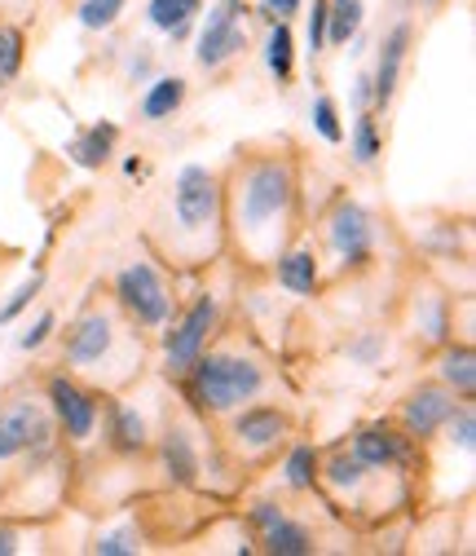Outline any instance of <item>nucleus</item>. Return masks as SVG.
<instances>
[{
    "mask_svg": "<svg viewBox=\"0 0 476 556\" xmlns=\"http://www.w3.org/2000/svg\"><path fill=\"white\" fill-rule=\"evenodd\" d=\"M115 147H119V124H115V119H98V124L76 128V137L66 142V155H72V164H76V168L98 173V168H106V164H111Z\"/></svg>",
    "mask_w": 476,
    "mask_h": 556,
    "instance_id": "412c9836",
    "label": "nucleus"
},
{
    "mask_svg": "<svg viewBox=\"0 0 476 556\" xmlns=\"http://www.w3.org/2000/svg\"><path fill=\"white\" fill-rule=\"evenodd\" d=\"M226 327V292H217L213 283L198 288L190 305H177L172 323L155 336L159 340V371L168 380H177L203 350H208V340Z\"/></svg>",
    "mask_w": 476,
    "mask_h": 556,
    "instance_id": "9d476101",
    "label": "nucleus"
},
{
    "mask_svg": "<svg viewBox=\"0 0 476 556\" xmlns=\"http://www.w3.org/2000/svg\"><path fill=\"white\" fill-rule=\"evenodd\" d=\"M23 543H27L23 526H14V521H0V556H18V552H23Z\"/></svg>",
    "mask_w": 476,
    "mask_h": 556,
    "instance_id": "58836bf2",
    "label": "nucleus"
},
{
    "mask_svg": "<svg viewBox=\"0 0 476 556\" xmlns=\"http://www.w3.org/2000/svg\"><path fill=\"white\" fill-rule=\"evenodd\" d=\"M49 410H53V420H57V433L72 442V446H89L98 433H102V389H93L89 380L72 376V371H53L44 376L40 384Z\"/></svg>",
    "mask_w": 476,
    "mask_h": 556,
    "instance_id": "f8f14e48",
    "label": "nucleus"
},
{
    "mask_svg": "<svg viewBox=\"0 0 476 556\" xmlns=\"http://www.w3.org/2000/svg\"><path fill=\"white\" fill-rule=\"evenodd\" d=\"M98 438L119 459H146L151 455V442H155L146 415L132 406V402H124L119 393H106L102 397V433Z\"/></svg>",
    "mask_w": 476,
    "mask_h": 556,
    "instance_id": "f3484780",
    "label": "nucleus"
},
{
    "mask_svg": "<svg viewBox=\"0 0 476 556\" xmlns=\"http://www.w3.org/2000/svg\"><path fill=\"white\" fill-rule=\"evenodd\" d=\"M172 384H177L190 415H198L203 425H221L226 415H234L239 406L274 393L279 389V367L256 336L221 327L208 340V350H203Z\"/></svg>",
    "mask_w": 476,
    "mask_h": 556,
    "instance_id": "f03ea898",
    "label": "nucleus"
},
{
    "mask_svg": "<svg viewBox=\"0 0 476 556\" xmlns=\"http://www.w3.org/2000/svg\"><path fill=\"white\" fill-rule=\"evenodd\" d=\"M292 438H296V415L283 402H269V397L247 402L221 420V451L234 464V472L274 464Z\"/></svg>",
    "mask_w": 476,
    "mask_h": 556,
    "instance_id": "6e6552de",
    "label": "nucleus"
},
{
    "mask_svg": "<svg viewBox=\"0 0 476 556\" xmlns=\"http://www.w3.org/2000/svg\"><path fill=\"white\" fill-rule=\"evenodd\" d=\"M221 213H226V256L239 269L260 274L274 256L300 239V160L287 142L239 147L230 168H221Z\"/></svg>",
    "mask_w": 476,
    "mask_h": 556,
    "instance_id": "f257e3e1",
    "label": "nucleus"
},
{
    "mask_svg": "<svg viewBox=\"0 0 476 556\" xmlns=\"http://www.w3.org/2000/svg\"><path fill=\"white\" fill-rule=\"evenodd\" d=\"M155 252L181 269H208L226 256V213H221V168L181 164L164 213L151 230Z\"/></svg>",
    "mask_w": 476,
    "mask_h": 556,
    "instance_id": "7ed1b4c3",
    "label": "nucleus"
},
{
    "mask_svg": "<svg viewBox=\"0 0 476 556\" xmlns=\"http://www.w3.org/2000/svg\"><path fill=\"white\" fill-rule=\"evenodd\" d=\"M247 0H217L208 5V18L198 27V45H194V62L203 72H226L230 62H239L247 53Z\"/></svg>",
    "mask_w": 476,
    "mask_h": 556,
    "instance_id": "ddd939ff",
    "label": "nucleus"
},
{
    "mask_svg": "<svg viewBox=\"0 0 476 556\" xmlns=\"http://www.w3.org/2000/svg\"><path fill=\"white\" fill-rule=\"evenodd\" d=\"M305 10V0H256V14L265 23H292Z\"/></svg>",
    "mask_w": 476,
    "mask_h": 556,
    "instance_id": "4c0bfd02",
    "label": "nucleus"
},
{
    "mask_svg": "<svg viewBox=\"0 0 476 556\" xmlns=\"http://www.w3.org/2000/svg\"><path fill=\"white\" fill-rule=\"evenodd\" d=\"M185 98H190V85H185L181 76H155V80L146 85L138 111H142L146 124H164V119H172V115L185 106Z\"/></svg>",
    "mask_w": 476,
    "mask_h": 556,
    "instance_id": "393cba45",
    "label": "nucleus"
},
{
    "mask_svg": "<svg viewBox=\"0 0 476 556\" xmlns=\"http://www.w3.org/2000/svg\"><path fill=\"white\" fill-rule=\"evenodd\" d=\"M269 278H274V283H279L287 296L313 301V296L322 292V256H318V248H313L309 239L287 243V248L274 256V265H269Z\"/></svg>",
    "mask_w": 476,
    "mask_h": 556,
    "instance_id": "6ab92c4d",
    "label": "nucleus"
},
{
    "mask_svg": "<svg viewBox=\"0 0 476 556\" xmlns=\"http://www.w3.org/2000/svg\"><path fill=\"white\" fill-rule=\"evenodd\" d=\"M318 256L331 269V278H353L375 265L379 252V222L375 213L353 199V194H335L331 207L318 217Z\"/></svg>",
    "mask_w": 476,
    "mask_h": 556,
    "instance_id": "0eeeda50",
    "label": "nucleus"
},
{
    "mask_svg": "<svg viewBox=\"0 0 476 556\" xmlns=\"http://www.w3.org/2000/svg\"><path fill=\"white\" fill-rule=\"evenodd\" d=\"M437 438H446V446H454V451H463L472 459V451H476V406H472V397H459L454 402L450 420L441 425Z\"/></svg>",
    "mask_w": 476,
    "mask_h": 556,
    "instance_id": "c756f323",
    "label": "nucleus"
},
{
    "mask_svg": "<svg viewBox=\"0 0 476 556\" xmlns=\"http://www.w3.org/2000/svg\"><path fill=\"white\" fill-rule=\"evenodd\" d=\"M366 0H326V49H345L362 36Z\"/></svg>",
    "mask_w": 476,
    "mask_h": 556,
    "instance_id": "bb28decb",
    "label": "nucleus"
},
{
    "mask_svg": "<svg viewBox=\"0 0 476 556\" xmlns=\"http://www.w3.org/2000/svg\"><path fill=\"white\" fill-rule=\"evenodd\" d=\"M279 477L292 495H313L318 491V446L313 442H287V451L279 455Z\"/></svg>",
    "mask_w": 476,
    "mask_h": 556,
    "instance_id": "b1692460",
    "label": "nucleus"
},
{
    "mask_svg": "<svg viewBox=\"0 0 476 556\" xmlns=\"http://www.w3.org/2000/svg\"><path fill=\"white\" fill-rule=\"evenodd\" d=\"M345 446L371 468H401L406 477H420V468H424V442L401 433L393 420H371V425L353 429L345 438Z\"/></svg>",
    "mask_w": 476,
    "mask_h": 556,
    "instance_id": "2eb2a0df",
    "label": "nucleus"
},
{
    "mask_svg": "<svg viewBox=\"0 0 476 556\" xmlns=\"http://www.w3.org/2000/svg\"><path fill=\"white\" fill-rule=\"evenodd\" d=\"M198 14H203V0H151L146 5V23L164 31L172 45H185L194 36Z\"/></svg>",
    "mask_w": 476,
    "mask_h": 556,
    "instance_id": "4be33fe9",
    "label": "nucleus"
},
{
    "mask_svg": "<svg viewBox=\"0 0 476 556\" xmlns=\"http://www.w3.org/2000/svg\"><path fill=\"white\" fill-rule=\"evenodd\" d=\"M309 119H313V132L322 137L326 147H345V119H339V106H335V98H326V93H318L313 98V106H309Z\"/></svg>",
    "mask_w": 476,
    "mask_h": 556,
    "instance_id": "7c9ffc66",
    "label": "nucleus"
},
{
    "mask_svg": "<svg viewBox=\"0 0 476 556\" xmlns=\"http://www.w3.org/2000/svg\"><path fill=\"white\" fill-rule=\"evenodd\" d=\"M305 53L318 62L326 53V0H309V23H305Z\"/></svg>",
    "mask_w": 476,
    "mask_h": 556,
    "instance_id": "c9c22d12",
    "label": "nucleus"
},
{
    "mask_svg": "<svg viewBox=\"0 0 476 556\" xmlns=\"http://www.w3.org/2000/svg\"><path fill=\"white\" fill-rule=\"evenodd\" d=\"M40 292H44V269H36L31 278H23V283L10 292V301L0 305V327H10V323H18L27 309H31V301H40Z\"/></svg>",
    "mask_w": 476,
    "mask_h": 556,
    "instance_id": "473e14b6",
    "label": "nucleus"
},
{
    "mask_svg": "<svg viewBox=\"0 0 476 556\" xmlns=\"http://www.w3.org/2000/svg\"><path fill=\"white\" fill-rule=\"evenodd\" d=\"M247 539L256 543V552H269V556H313L318 552L313 526L292 517L274 500L247 504Z\"/></svg>",
    "mask_w": 476,
    "mask_h": 556,
    "instance_id": "4468645a",
    "label": "nucleus"
},
{
    "mask_svg": "<svg viewBox=\"0 0 476 556\" xmlns=\"http://www.w3.org/2000/svg\"><path fill=\"white\" fill-rule=\"evenodd\" d=\"M415 45V23L411 18H397L388 27V36L379 40V58H375V72H371V111L384 115L401 89V72H406V58H411Z\"/></svg>",
    "mask_w": 476,
    "mask_h": 556,
    "instance_id": "a211bd4d",
    "label": "nucleus"
},
{
    "mask_svg": "<svg viewBox=\"0 0 476 556\" xmlns=\"http://www.w3.org/2000/svg\"><path fill=\"white\" fill-rule=\"evenodd\" d=\"M411 481L401 468H371L345 442H331L318 451V491L331 500L335 513L353 517L358 526L384 521L393 508L411 500Z\"/></svg>",
    "mask_w": 476,
    "mask_h": 556,
    "instance_id": "39448f33",
    "label": "nucleus"
},
{
    "mask_svg": "<svg viewBox=\"0 0 476 556\" xmlns=\"http://www.w3.org/2000/svg\"><path fill=\"white\" fill-rule=\"evenodd\" d=\"M454 393L441 384V380H420L415 389H406L401 393V402H397V410H393V425L401 429V433H411L415 442H437V433H441V425L450 420V410H454Z\"/></svg>",
    "mask_w": 476,
    "mask_h": 556,
    "instance_id": "dca6fc26",
    "label": "nucleus"
},
{
    "mask_svg": "<svg viewBox=\"0 0 476 556\" xmlns=\"http://www.w3.org/2000/svg\"><path fill=\"white\" fill-rule=\"evenodd\" d=\"M420 5H424V10H433V5H441V0H420Z\"/></svg>",
    "mask_w": 476,
    "mask_h": 556,
    "instance_id": "79ce46f5",
    "label": "nucleus"
},
{
    "mask_svg": "<svg viewBox=\"0 0 476 556\" xmlns=\"http://www.w3.org/2000/svg\"><path fill=\"white\" fill-rule=\"evenodd\" d=\"M384 354H388V336H384V331H358V336L349 340V358H353L358 367H379Z\"/></svg>",
    "mask_w": 476,
    "mask_h": 556,
    "instance_id": "f704fd0d",
    "label": "nucleus"
},
{
    "mask_svg": "<svg viewBox=\"0 0 476 556\" xmlns=\"http://www.w3.org/2000/svg\"><path fill=\"white\" fill-rule=\"evenodd\" d=\"M415 327L424 331V344H433V350H437V344H446L454 336V301L441 296V292L415 296Z\"/></svg>",
    "mask_w": 476,
    "mask_h": 556,
    "instance_id": "a878e982",
    "label": "nucleus"
},
{
    "mask_svg": "<svg viewBox=\"0 0 476 556\" xmlns=\"http://www.w3.org/2000/svg\"><path fill=\"white\" fill-rule=\"evenodd\" d=\"M151 72H155V62H151V53H138V58H132V62H128V76H132V80H146Z\"/></svg>",
    "mask_w": 476,
    "mask_h": 556,
    "instance_id": "a19ab883",
    "label": "nucleus"
},
{
    "mask_svg": "<svg viewBox=\"0 0 476 556\" xmlns=\"http://www.w3.org/2000/svg\"><path fill=\"white\" fill-rule=\"evenodd\" d=\"M111 301L119 305V314L138 327L142 336H159L172 314H177V283L168 278V269L159 261H128L115 278H111Z\"/></svg>",
    "mask_w": 476,
    "mask_h": 556,
    "instance_id": "1a4fd4ad",
    "label": "nucleus"
},
{
    "mask_svg": "<svg viewBox=\"0 0 476 556\" xmlns=\"http://www.w3.org/2000/svg\"><path fill=\"white\" fill-rule=\"evenodd\" d=\"M265 72L279 89H292V80H296V31H292V23L265 27Z\"/></svg>",
    "mask_w": 476,
    "mask_h": 556,
    "instance_id": "5701e85b",
    "label": "nucleus"
},
{
    "mask_svg": "<svg viewBox=\"0 0 476 556\" xmlns=\"http://www.w3.org/2000/svg\"><path fill=\"white\" fill-rule=\"evenodd\" d=\"M208 433H213V425H203L190 410L172 415V420L155 433L151 455H155L168 485H177V491H198V485H208V459H203V438Z\"/></svg>",
    "mask_w": 476,
    "mask_h": 556,
    "instance_id": "9b49d317",
    "label": "nucleus"
},
{
    "mask_svg": "<svg viewBox=\"0 0 476 556\" xmlns=\"http://www.w3.org/2000/svg\"><path fill=\"white\" fill-rule=\"evenodd\" d=\"M146 344H151V336L132 327L106 292V296H89L80 305V314L66 323V331L57 336V358L66 371L89 380L93 389L119 393L142 376Z\"/></svg>",
    "mask_w": 476,
    "mask_h": 556,
    "instance_id": "20e7f679",
    "label": "nucleus"
},
{
    "mask_svg": "<svg viewBox=\"0 0 476 556\" xmlns=\"http://www.w3.org/2000/svg\"><path fill=\"white\" fill-rule=\"evenodd\" d=\"M345 137H349V155H353L358 168H375L379 164V155H384V128H379L375 111H358L353 128Z\"/></svg>",
    "mask_w": 476,
    "mask_h": 556,
    "instance_id": "cd10ccee",
    "label": "nucleus"
},
{
    "mask_svg": "<svg viewBox=\"0 0 476 556\" xmlns=\"http://www.w3.org/2000/svg\"><path fill=\"white\" fill-rule=\"evenodd\" d=\"M142 547H146V534H142L138 526L102 530V534L89 543V552H98V556H132V552H142Z\"/></svg>",
    "mask_w": 476,
    "mask_h": 556,
    "instance_id": "2f4dec72",
    "label": "nucleus"
},
{
    "mask_svg": "<svg viewBox=\"0 0 476 556\" xmlns=\"http://www.w3.org/2000/svg\"><path fill=\"white\" fill-rule=\"evenodd\" d=\"M27 66V31L10 18H0V89H10Z\"/></svg>",
    "mask_w": 476,
    "mask_h": 556,
    "instance_id": "c85d7f7f",
    "label": "nucleus"
},
{
    "mask_svg": "<svg viewBox=\"0 0 476 556\" xmlns=\"http://www.w3.org/2000/svg\"><path fill=\"white\" fill-rule=\"evenodd\" d=\"M57 420L44 402V393L31 389H10L0 402V468H18L14 481H23L31 468H44L57 455Z\"/></svg>",
    "mask_w": 476,
    "mask_h": 556,
    "instance_id": "423d86ee",
    "label": "nucleus"
},
{
    "mask_svg": "<svg viewBox=\"0 0 476 556\" xmlns=\"http://www.w3.org/2000/svg\"><path fill=\"white\" fill-rule=\"evenodd\" d=\"M124 10H128V0H80L76 18H80L85 31H111Z\"/></svg>",
    "mask_w": 476,
    "mask_h": 556,
    "instance_id": "72a5a7b5",
    "label": "nucleus"
},
{
    "mask_svg": "<svg viewBox=\"0 0 476 556\" xmlns=\"http://www.w3.org/2000/svg\"><path fill=\"white\" fill-rule=\"evenodd\" d=\"M433 380H441L454 397H476V350H472V340L450 336L446 344H437Z\"/></svg>",
    "mask_w": 476,
    "mask_h": 556,
    "instance_id": "aec40b11",
    "label": "nucleus"
},
{
    "mask_svg": "<svg viewBox=\"0 0 476 556\" xmlns=\"http://www.w3.org/2000/svg\"><path fill=\"white\" fill-rule=\"evenodd\" d=\"M53 336H57V314H53V309H44V314H40V318L18 336V350H23V354H36V350H44V344H49Z\"/></svg>",
    "mask_w": 476,
    "mask_h": 556,
    "instance_id": "e433bc0d",
    "label": "nucleus"
},
{
    "mask_svg": "<svg viewBox=\"0 0 476 556\" xmlns=\"http://www.w3.org/2000/svg\"><path fill=\"white\" fill-rule=\"evenodd\" d=\"M353 111H371V76L366 72L353 80Z\"/></svg>",
    "mask_w": 476,
    "mask_h": 556,
    "instance_id": "ea45409f",
    "label": "nucleus"
}]
</instances>
